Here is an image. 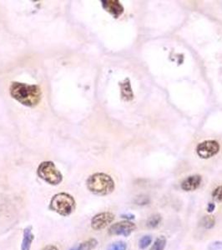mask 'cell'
<instances>
[{"mask_svg":"<svg viewBox=\"0 0 222 250\" xmlns=\"http://www.w3.org/2000/svg\"><path fill=\"white\" fill-rule=\"evenodd\" d=\"M126 249H127V245L125 242L117 241L111 244L107 250H126Z\"/></svg>","mask_w":222,"mask_h":250,"instance_id":"16","label":"cell"},{"mask_svg":"<svg viewBox=\"0 0 222 250\" xmlns=\"http://www.w3.org/2000/svg\"><path fill=\"white\" fill-rule=\"evenodd\" d=\"M114 215L111 212H102L94 215L91 219V228L94 230H102L114 221Z\"/></svg>","mask_w":222,"mask_h":250,"instance_id":"7","label":"cell"},{"mask_svg":"<svg viewBox=\"0 0 222 250\" xmlns=\"http://www.w3.org/2000/svg\"><path fill=\"white\" fill-rule=\"evenodd\" d=\"M216 220L213 216H205L202 219V225L207 229H211L215 226Z\"/></svg>","mask_w":222,"mask_h":250,"instance_id":"15","label":"cell"},{"mask_svg":"<svg viewBox=\"0 0 222 250\" xmlns=\"http://www.w3.org/2000/svg\"><path fill=\"white\" fill-rule=\"evenodd\" d=\"M220 150V145L217 141L207 140L205 142L200 143L197 148V154L201 159H210L218 154Z\"/></svg>","mask_w":222,"mask_h":250,"instance_id":"6","label":"cell"},{"mask_svg":"<svg viewBox=\"0 0 222 250\" xmlns=\"http://www.w3.org/2000/svg\"><path fill=\"white\" fill-rule=\"evenodd\" d=\"M101 3H102L103 8L106 9V11L109 12L111 15H113L114 18L119 17L124 12V8L119 1L103 0Z\"/></svg>","mask_w":222,"mask_h":250,"instance_id":"8","label":"cell"},{"mask_svg":"<svg viewBox=\"0 0 222 250\" xmlns=\"http://www.w3.org/2000/svg\"><path fill=\"white\" fill-rule=\"evenodd\" d=\"M166 238L165 236L158 237L150 250H164L166 246Z\"/></svg>","mask_w":222,"mask_h":250,"instance_id":"12","label":"cell"},{"mask_svg":"<svg viewBox=\"0 0 222 250\" xmlns=\"http://www.w3.org/2000/svg\"><path fill=\"white\" fill-rule=\"evenodd\" d=\"M208 250H222V242L216 241L211 243Z\"/></svg>","mask_w":222,"mask_h":250,"instance_id":"18","label":"cell"},{"mask_svg":"<svg viewBox=\"0 0 222 250\" xmlns=\"http://www.w3.org/2000/svg\"><path fill=\"white\" fill-rule=\"evenodd\" d=\"M136 229V225L130 220L117 222L109 228L108 233L111 235L124 236L128 237Z\"/></svg>","mask_w":222,"mask_h":250,"instance_id":"5","label":"cell"},{"mask_svg":"<svg viewBox=\"0 0 222 250\" xmlns=\"http://www.w3.org/2000/svg\"><path fill=\"white\" fill-rule=\"evenodd\" d=\"M34 235L32 232L31 226L25 228L23 233V239L21 244V250H31L32 243L34 241Z\"/></svg>","mask_w":222,"mask_h":250,"instance_id":"10","label":"cell"},{"mask_svg":"<svg viewBox=\"0 0 222 250\" xmlns=\"http://www.w3.org/2000/svg\"><path fill=\"white\" fill-rule=\"evenodd\" d=\"M98 241L95 239H89L86 241L83 242L80 245L74 246L69 250H92L96 247Z\"/></svg>","mask_w":222,"mask_h":250,"instance_id":"11","label":"cell"},{"mask_svg":"<svg viewBox=\"0 0 222 250\" xmlns=\"http://www.w3.org/2000/svg\"><path fill=\"white\" fill-rule=\"evenodd\" d=\"M201 181H202V178L200 175H198V174L191 175L183 180L181 183V188L186 192L196 190L200 187Z\"/></svg>","mask_w":222,"mask_h":250,"instance_id":"9","label":"cell"},{"mask_svg":"<svg viewBox=\"0 0 222 250\" xmlns=\"http://www.w3.org/2000/svg\"><path fill=\"white\" fill-rule=\"evenodd\" d=\"M10 94L23 105L34 107L41 100V89L37 85H29L22 83H12Z\"/></svg>","mask_w":222,"mask_h":250,"instance_id":"1","label":"cell"},{"mask_svg":"<svg viewBox=\"0 0 222 250\" xmlns=\"http://www.w3.org/2000/svg\"><path fill=\"white\" fill-rule=\"evenodd\" d=\"M76 207L74 197L66 193L54 194L49 204V208L61 216L70 215Z\"/></svg>","mask_w":222,"mask_h":250,"instance_id":"3","label":"cell"},{"mask_svg":"<svg viewBox=\"0 0 222 250\" xmlns=\"http://www.w3.org/2000/svg\"><path fill=\"white\" fill-rule=\"evenodd\" d=\"M152 242V237L151 235L143 236L142 238L139 240V247L140 250H145L149 247Z\"/></svg>","mask_w":222,"mask_h":250,"instance_id":"14","label":"cell"},{"mask_svg":"<svg viewBox=\"0 0 222 250\" xmlns=\"http://www.w3.org/2000/svg\"><path fill=\"white\" fill-rule=\"evenodd\" d=\"M162 218L159 215V214H153L147 220V227L151 228V229H155V228L158 227L159 224L161 223Z\"/></svg>","mask_w":222,"mask_h":250,"instance_id":"13","label":"cell"},{"mask_svg":"<svg viewBox=\"0 0 222 250\" xmlns=\"http://www.w3.org/2000/svg\"><path fill=\"white\" fill-rule=\"evenodd\" d=\"M215 208H216V205H215V204H213V203H210V204L207 205L208 213H212V212L215 210Z\"/></svg>","mask_w":222,"mask_h":250,"instance_id":"19","label":"cell"},{"mask_svg":"<svg viewBox=\"0 0 222 250\" xmlns=\"http://www.w3.org/2000/svg\"><path fill=\"white\" fill-rule=\"evenodd\" d=\"M42 250H58V248L56 246H54V245H48V246H46L45 248H44Z\"/></svg>","mask_w":222,"mask_h":250,"instance_id":"20","label":"cell"},{"mask_svg":"<svg viewBox=\"0 0 222 250\" xmlns=\"http://www.w3.org/2000/svg\"><path fill=\"white\" fill-rule=\"evenodd\" d=\"M212 197L215 200H217V202L222 203V185L218 186L214 189L212 192Z\"/></svg>","mask_w":222,"mask_h":250,"instance_id":"17","label":"cell"},{"mask_svg":"<svg viewBox=\"0 0 222 250\" xmlns=\"http://www.w3.org/2000/svg\"><path fill=\"white\" fill-rule=\"evenodd\" d=\"M37 173L38 176L48 185H59L63 180L62 173L51 161L41 163L38 168Z\"/></svg>","mask_w":222,"mask_h":250,"instance_id":"4","label":"cell"},{"mask_svg":"<svg viewBox=\"0 0 222 250\" xmlns=\"http://www.w3.org/2000/svg\"><path fill=\"white\" fill-rule=\"evenodd\" d=\"M86 185L89 192L100 196L111 194L115 188L113 179L104 173H96L90 175L86 181Z\"/></svg>","mask_w":222,"mask_h":250,"instance_id":"2","label":"cell"}]
</instances>
